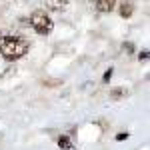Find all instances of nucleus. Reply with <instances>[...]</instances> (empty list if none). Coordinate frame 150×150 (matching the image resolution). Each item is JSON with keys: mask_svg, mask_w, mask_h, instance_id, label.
I'll list each match as a JSON object with an SVG mask.
<instances>
[{"mask_svg": "<svg viewBox=\"0 0 150 150\" xmlns=\"http://www.w3.org/2000/svg\"><path fill=\"white\" fill-rule=\"evenodd\" d=\"M28 48H30V42L22 36H0V56L8 62H14V60H20L22 56H26Z\"/></svg>", "mask_w": 150, "mask_h": 150, "instance_id": "1", "label": "nucleus"}, {"mask_svg": "<svg viewBox=\"0 0 150 150\" xmlns=\"http://www.w3.org/2000/svg\"><path fill=\"white\" fill-rule=\"evenodd\" d=\"M30 26H32L40 36H48L54 30V22L50 20V16L46 14V10L32 12V16H30Z\"/></svg>", "mask_w": 150, "mask_h": 150, "instance_id": "2", "label": "nucleus"}, {"mask_svg": "<svg viewBox=\"0 0 150 150\" xmlns=\"http://www.w3.org/2000/svg\"><path fill=\"white\" fill-rule=\"evenodd\" d=\"M118 14H120L122 18H130V16L134 14V4L128 2V0H124V2L118 6Z\"/></svg>", "mask_w": 150, "mask_h": 150, "instance_id": "3", "label": "nucleus"}, {"mask_svg": "<svg viewBox=\"0 0 150 150\" xmlns=\"http://www.w3.org/2000/svg\"><path fill=\"white\" fill-rule=\"evenodd\" d=\"M98 12H112L116 8V0H94Z\"/></svg>", "mask_w": 150, "mask_h": 150, "instance_id": "4", "label": "nucleus"}, {"mask_svg": "<svg viewBox=\"0 0 150 150\" xmlns=\"http://www.w3.org/2000/svg\"><path fill=\"white\" fill-rule=\"evenodd\" d=\"M46 6L50 10H64L68 6V0H46Z\"/></svg>", "mask_w": 150, "mask_h": 150, "instance_id": "5", "label": "nucleus"}, {"mask_svg": "<svg viewBox=\"0 0 150 150\" xmlns=\"http://www.w3.org/2000/svg\"><path fill=\"white\" fill-rule=\"evenodd\" d=\"M58 146H60V150H74V144H72L70 136H66V134H62L58 138Z\"/></svg>", "mask_w": 150, "mask_h": 150, "instance_id": "6", "label": "nucleus"}, {"mask_svg": "<svg viewBox=\"0 0 150 150\" xmlns=\"http://www.w3.org/2000/svg\"><path fill=\"white\" fill-rule=\"evenodd\" d=\"M122 96H124V90H122V88H118V90H112V92H110V98H112V100H118V98H122Z\"/></svg>", "mask_w": 150, "mask_h": 150, "instance_id": "7", "label": "nucleus"}, {"mask_svg": "<svg viewBox=\"0 0 150 150\" xmlns=\"http://www.w3.org/2000/svg\"><path fill=\"white\" fill-rule=\"evenodd\" d=\"M110 78H112V68H108L106 72H104V76H102V82H108Z\"/></svg>", "mask_w": 150, "mask_h": 150, "instance_id": "8", "label": "nucleus"}, {"mask_svg": "<svg viewBox=\"0 0 150 150\" xmlns=\"http://www.w3.org/2000/svg\"><path fill=\"white\" fill-rule=\"evenodd\" d=\"M128 136H130L128 132H118V134H116V140H118V142H122V140H126Z\"/></svg>", "mask_w": 150, "mask_h": 150, "instance_id": "9", "label": "nucleus"}, {"mask_svg": "<svg viewBox=\"0 0 150 150\" xmlns=\"http://www.w3.org/2000/svg\"><path fill=\"white\" fill-rule=\"evenodd\" d=\"M148 54H150L148 50H142V52L138 54V60H140V62H142V60H148Z\"/></svg>", "mask_w": 150, "mask_h": 150, "instance_id": "10", "label": "nucleus"}, {"mask_svg": "<svg viewBox=\"0 0 150 150\" xmlns=\"http://www.w3.org/2000/svg\"><path fill=\"white\" fill-rule=\"evenodd\" d=\"M124 50H126V52H132V50H134V46L128 42V44H124Z\"/></svg>", "mask_w": 150, "mask_h": 150, "instance_id": "11", "label": "nucleus"}]
</instances>
